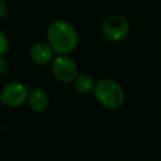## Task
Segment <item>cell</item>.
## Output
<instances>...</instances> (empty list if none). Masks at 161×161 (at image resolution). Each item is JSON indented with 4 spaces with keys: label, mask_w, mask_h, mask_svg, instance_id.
I'll use <instances>...</instances> for the list:
<instances>
[{
    "label": "cell",
    "mask_w": 161,
    "mask_h": 161,
    "mask_svg": "<svg viewBox=\"0 0 161 161\" xmlns=\"http://www.w3.org/2000/svg\"><path fill=\"white\" fill-rule=\"evenodd\" d=\"M49 44L55 53L66 54L76 47L78 36L71 23L63 20L52 22L47 28Z\"/></svg>",
    "instance_id": "obj_1"
},
{
    "label": "cell",
    "mask_w": 161,
    "mask_h": 161,
    "mask_svg": "<svg viewBox=\"0 0 161 161\" xmlns=\"http://www.w3.org/2000/svg\"><path fill=\"white\" fill-rule=\"evenodd\" d=\"M95 98L101 105L109 109L119 108L125 102V92L118 83L112 80L97 82L94 88Z\"/></svg>",
    "instance_id": "obj_2"
},
{
    "label": "cell",
    "mask_w": 161,
    "mask_h": 161,
    "mask_svg": "<svg viewBox=\"0 0 161 161\" xmlns=\"http://www.w3.org/2000/svg\"><path fill=\"white\" fill-rule=\"evenodd\" d=\"M103 33L110 41H121L129 34V22L121 16H110L103 22Z\"/></svg>",
    "instance_id": "obj_3"
},
{
    "label": "cell",
    "mask_w": 161,
    "mask_h": 161,
    "mask_svg": "<svg viewBox=\"0 0 161 161\" xmlns=\"http://www.w3.org/2000/svg\"><path fill=\"white\" fill-rule=\"evenodd\" d=\"M29 96V88L20 82H11L1 91L0 98L7 107H17L25 103Z\"/></svg>",
    "instance_id": "obj_4"
},
{
    "label": "cell",
    "mask_w": 161,
    "mask_h": 161,
    "mask_svg": "<svg viewBox=\"0 0 161 161\" xmlns=\"http://www.w3.org/2000/svg\"><path fill=\"white\" fill-rule=\"evenodd\" d=\"M52 72L58 80L63 83H69L77 77V65L71 58L61 55L52 62Z\"/></svg>",
    "instance_id": "obj_5"
},
{
    "label": "cell",
    "mask_w": 161,
    "mask_h": 161,
    "mask_svg": "<svg viewBox=\"0 0 161 161\" xmlns=\"http://www.w3.org/2000/svg\"><path fill=\"white\" fill-rule=\"evenodd\" d=\"M29 105L34 112H43L49 106V97L47 93L41 88L30 87L29 96H28Z\"/></svg>",
    "instance_id": "obj_6"
},
{
    "label": "cell",
    "mask_w": 161,
    "mask_h": 161,
    "mask_svg": "<svg viewBox=\"0 0 161 161\" xmlns=\"http://www.w3.org/2000/svg\"><path fill=\"white\" fill-rule=\"evenodd\" d=\"M53 50L50 44L44 42H39L32 47L30 51V56L32 61L36 64H47L53 58Z\"/></svg>",
    "instance_id": "obj_7"
},
{
    "label": "cell",
    "mask_w": 161,
    "mask_h": 161,
    "mask_svg": "<svg viewBox=\"0 0 161 161\" xmlns=\"http://www.w3.org/2000/svg\"><path fill=\"white\" fill-rule=\"evenodd\" d=\"M75 82V88L77 92L82 93V94H88L95 88V82L92 78V76L87 75V74H82V75L77 76Z\"/></svg>",
    "instance_id": "obj_8"
},
{
    "label": "cell",
    "mask_w": 161,
    "mask_h": 161,
    "mask_svg": "<svg viewBox=\"0 0 161 161\" xmlns=\"http://www.w3.org/2000/svg\"><path fill=\"white\" fill-rule=\"evenodd\" d=\"M9 51V41L6 34L0 30V56H3Z\"/></svg>",
    "instance_id": "obj_9"
},
{
    "label": "cell",
    "mask_w": 161,
    "mask_h": 161,
    "mask_svg": "<svg viewBox=\"0 0 161 161\" xmlns=\"http://www.w3.org/2000/svg\"><path fill=\"white\" fill-rule=\"evenodd\" d=\"M8 12V6L3 0H0V19H3V17H6Z\"/></svg>",
    "instance_id": "obj_10"
},
{
    "label": "cell",
    "mask_w": 161,
    "mask_h": 161,
    "mask_svg": "<svg viewBox=\"0 0 161 161\" xmlns=\"http://www.w3.org/2000/svg\"><path fill=\"white\" fill-rule=\"evenodd\" d=\"M8 69V63L7 61L3 58V56H0V75H3L7 72Z\"/></svg>",
    "instance_id": "obj_11"
}]
</instances>
